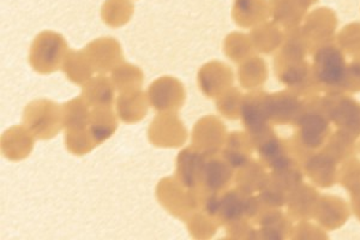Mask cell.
<instances>
[{"instance_id":"cell-41","label":"cell","mask_w":360,"mask_h":240,"mask_svg":"<svg viewBox=\"0 0 360 240\" xmlns=\"http://www.w3.org/2000/svg\"><path fill=\"white\" fill-rule=\"evenodd\" d=\"M345 90L349 91H360V58L347 65V74H346V82H345Z\"/></svg>"},{"instance_id":"cell-11","label":"cell","mask_w":360,"mask_h":240,"mask_svg":"<svg viewBox=\"0 0 360 240\" xmlns=\"http://www.w3.org/2000/svg\"><path fill=\"white\" fill-rule=\"evenodd\" d=\"M233 71L222 61H209L198 71L197 81L202 93L208 99H217L233 86Z\"/></svg>"},{"instance_id":"cell-30","label":"cell","mask_w":360,"mask_h":240,"mask_svg":"<svg viewBox=\"0 0 360 240\" xmlns=\"http://www.w3.org/2000/svg\"><path fill=\"white\" fill-rule=\"evenodd\" d=\"M268 77V66L262 58L257 56L243 61L238 69V78L243 88L248 90H257L266 83Z\"/></svg>"},{"instance_id":"cell-4","label":"cell","mask_w":360,"mask_h":240,"mask_svg":"<svg viewBox=\"0 0 360 240\" xmlns=\"http://www.w3.org/2000/svg\"><path fill=\"white\" fill-rule=\"evenodd\" d=\"M23 122L35 139H54L64 127L63 107L47 99L34 100L25 108Z\"/></svg>"},{"instance_id":"cell-14","label":"cell","mask_w":360,"mask_h":240,"mask_svg":"<svg viewBox=\"0 0 360 240\" xmlns=\"http://www.w3.org/2000/svg\"><path fill=\"white\" fill-rule=\"evenodd\" d=\"M207 155L193 147L185 148L176 159L174 177L188 189H201Z\"/></svg>"},{"instance_id":"cell-24","label":"cell","mask_w":360,"mask_h":240,"mask_svg":"<svg viewBox=\"0 0 360 240\" xmlns=\"http://www.w3.org/2000/svg\"><path fill=\"white\" fill-rule=\"evenodd\" d=\"M269 175L266 173V167L259 160H251L244 166L238 168L234 175V183L238 189L248 195H254L255 192L262 190Z\"/></svg>"},{"instance_id":"cell-17","label":"cell","mask_w":360,"mask_h":240,"mask_svg":"<svg viewBox=\"0 0 360 240\" xmlns=\"http://www.w3.org/2000/svg\"><path fill=\"white\" fill-rule=\"evenodd\" d=\"M336 161L327 151H316L303 163V170L319 187H333L338 179Z\"/></svg>"},{"instance_id":"cell-23","label":"cell","mask_w":360,"mask_h":240,"mask_svg":"<svg viewBox=\"0 0 360 240\" xmlns=\"http://www.w3.org/2000/svg\"><path fill=\"white\" fill-rule=\"evenodd\" d=\"M315 217L319 224L328 229H335L342 226L348 217L347 204L335 196L319 197Z\"/></svg>"},{"instance_id":"cell-3","label":"cell","mask_w":360,"mask_h":240,"mask_svg":"<svg viewBox=\"0 0 360 240\" xmlns=\"http://www.w3.org/2000/svg\"><path fill=\"white\" fill-rule=\"evenodd\" d=\"M69 51L63 35L46 30L34 39L29 51V63L37 74H53L62 69Z\"/></svg>"},{"instance_id":"cell-5","label":"cell","mask_w":360,"mask_h":240,"mask_svg":"<svg viewBox=\"0 0 360 240\" xmlns=\"http://www.w3.org/2000/svg\"><path fill=\"white\" fill-rule=\"evenodd\" d=\"M328 118L340 130L356 137L360 134V105L354 99L347 96L344 91L328 93L322 99Z\"/></svg>"},{"instance_id":"cell-19","label":"cell","mask_w":360,"mask_h":240,"mask_svg":"<svg viewBox=\"0 0 360 240\" xmlns=\"http://www.w3.org/2000/svg\"><path fill=\"white\" fill-rule=\"evenodd\" d=\"M269 16V3L266 0H236L232 8L233 20L242 28L262 25Z\"/></svg>"},{"instance_id":"cell-20","label":"cell","mask_w":360,"mask_h":240,"mask_svg":"<svg viewBox=\"0 0 360 240\" xmlns=\"http://www.w3.org/2000/svg\"><path fill=\"white\" fill-rule=\"evenodd\" d=\"M254 143L248 132L233 131L227 136L221 154L234 170H238L252 160Z\"/></svg>"},{"instance_id":"cell-6","label":"cell","mask_w":360,"mask_h":240,"mask_svg":"<svg viewBox=\"0 0 360 240\" xmlns=\"http://www.w3.org/2000/svg\"><path fill=\"white\" fill-rule=\"evenodd\" d=\"M147 95L158 113H176L186 100L184 84L172 76H164L153 82Z\"/></svg>"},{"instance_id":"cell-32","label":"cell","mask_w":360,"mask_h":240,"mask_svg":"<svg viewBox=\"0 0 360 240\" xmlns=\"http://www.w3.org/2000/svg\"><path fill=\"white\" fill-rule=\"evenodd\" d=\"M134 10L131 0H106L101 8V18L108 27L120 28L131 20Z\"/></svg>"},{"instance_id":"cell-21","label":"cell","mask_w":360,"mask_h":240,"mask_svg":"<svg viewBox=\"0 0 360 240\" xmlns=\"http://www.w3.org/2000/svg\"><path fill=\"white\" fill-rule=\"evenodd\" d=\"M319 200V196L315 189L307 185H299L290 192L287 198L288 214L295 220L307 221L315 216Z\"/></svg>"},{"instance_id":"cell-29","label":"cell","mask_w":360,"mask_h":240,"mask_svg":"<svg viewBox=\"0 0 360 240\" xmlns=\"http://www.w3.org/2000/svg\"><path fill=\"white\" fill-rule=\"evenodd\" d=\"M62 70L68 80L77 86H84L95 72L84 51H69Z\"/></svg>"},{"instance_id":"cell-34","label":"cell","mask_w":360,"mask_h":240,"mask_svg":"<svg viewBox=\"0 0 360 240\" xmlns=\"http://www.w3.org/2000/svg\"><path fill=\"white\" fill-rule=\"evenodd\" d=\"M112 82L119 93L141 89L144 82L143 71L139 66L123 63L112 71Z\"/></svg>"},{"instance_id":"cell-35","label":"cell","mask_w":360,"mask_h":240,"mask_svg":"<svg viewBox=\"0 0 360 240\" xmlns=\"http://www.w3.org/2000/svg\"><path fill=\"white\" fill-rule=\"evenodd\" d=\"M252 41L246 34L231 33L224 41V52L233 63H243L252 57L255 53Z\"/></svg>"},{"instance_id":"cell-26","label":"cell","mask_w":360,"mask_h":240,"mask_svg":"<svg viewBox=\"0 0 360 240\" xmlns=\"http://www.w3.org/2000/svg\"><path fill=\"white\" fill-rule=\"evenodd\" d=\"M115 84L105 75H98L83 86L82 96L89 107H112L115 102Z\"/></svg>"},{"instance_id":"cell-33","label":"cell","mask_w":360,"mask_h":240,"mask_svg":"<svg viewBox=\"0 0 360 240\" xmlns=\"http://www.w3.org/2000/svg\"><path fill=\"white\" fill-rule=\"evenodd\" d=\"M188 231L193 239L207 240L213 238L220 227L219 221L205 209H197L184 221Z\"/></svg>"},{"instance_id":"cell-12","label":"cell","mask_w":360,"mask_h":240,"mask_svg":"<svg viewBox=\"0 0 360 240\" xmlns=\"http://www.w3.org/2000/svg\"><path fill=\"white\" fill-rule=\"evenodd\" d=\"M336 20L335 13L330 8H316L305 18L303 30L307 37L310 49L315 51L319 46L326 45L332 42L334 33H335Z\"/></svg>"},{"instance_id":"cell-7","label":"cell","mask_w":360,"mask_h":240,"mask_svg":"<svg viewBox=\"0 0 360 240\" xmlns=\"http://www.w3.org/2000/svg\"><path fill=\"white\" fill-rule=\"evenodd\" d=\"M227 129L221 119L205 115L195 124L191 134V147L207 156L221 153L227 139Z\"/></svg>"},{"instance_id":"cell-43","label":"cell","mask_w":360,"mask_h":240,"mask_svg":"<svg viewBox=\"0 0 360 240\" xmlns=\"http://www.w3.org/2000/svg\"><path fill=\"white\" fill-rule=\"evenodd\" d=\"M307 8H310L311 5L316 4L319 0H300Z\"/></svg>"},{"instance_id":"cell-31","label":"cell","mask_w":360,"mask_h":240,"mask_svg":"<svg viewBox=\"0 0 360 240\" xmlns=\"http://www.w3.org/2000/svg\"><path fill=\"white\" fill-rule=\"evenodd\" d=\"M89 105L79 96L63 105V124L66 131L84 130L89 127Z\"/></svg>"},{"instance_id":"cell-25","label":"cell","mask_w":360,"mask_h":240,"mask_svg":"<svg viewBox=\"0 0 360 240\" xmlns=\"http://www.w3.org/2000/svg\"><path fill=\"white\" fill-rule=\"evenodd\" d=\"M255 225L259 226L256 238L283 239L290 236V233L293 232L291 221L278 208L266 209Z\"/></svg>"},{"instance_id":"cell-38","label":"cell","mask_w":360,"mask_h":240,"mask_svg":"<svg viewBox=\"0 0 360 240\" xmlns=\"http://www.w3.org/2000/svg\"><path fill=\"white\" fill-rule=\"evenodd\" d=\"M243 99L244 95L240 93V90L237 88H231L226 93L222 94L220 98H217V110L229 120L240 118Z\"/></svg>"},{"instance_id":"cell-15","label":"cell","mask_w":360,"mask_h":240,"mask_svg":"<svg viewBox=\"0 0 360 240\" xmlns=\"http://www.w3.org/2000/svg\"><path fill=\"white\" fill-rule=\"evenodd\" d=\"M304 100L292 90L270 94L269 107L271 122L278 125L295 124L304 110Z\"/></svg>"},{"instance_id":"cell-36","label":"cell","mask_w":360,"mask_h":240,"mask_svg":"<svg viewBox=\"0 0 360 240\" xmlns=\"http://www.w3.org/2000/svg\"><path fill=\"white\" fill-rule=\"evenodd\" d=\"M354 139L356 137H353L352 134L339 130L336 134L329 136L326 147L322 149L332 155L338 163L346 161L354 154Z\"/></svg>"},{"instance_id":"cell-16","label":"cell","mask_w":360,"mask_h":240,"mask_svg":"<svg viewBox=\"0 0 360 240\" xmlns=\"http://www.w3.org/2000/svg\"><path fill=\"white\" fill-rule=\"evenodd\" d=\"M34 144L35 136L21 125L10 127L1 136V153L13 163L27 159L33 151Z\"/></svg>"},{"instance_id":"cell-10","label":"cell","mask_w":360,"mask_h":240,"mask_svg":"<svg viewBox=\"0 0 360 240\" xmlns=\"http://www.w3.org/2000/svg\"><path fill=\"white\" fill-rule=\"evenodd\" d=\"M83 51L98 74H108L124 63L123 49L115 37L96 39L88 44Z\"/></svg>"},{"instance_id":"cell-1","label":"cell","mask_w":360,"mask_h":240,"mask_svg":"<svg viewBox=\"0 0 360 240\" xmlns=\"http://www.w3.org/2000/svg\"><path fill=\"white\" fill-rule=\"evenodd\" d=\"M346 74L347 64L339 45L329 42L314 51L312 75L319 90L327 93L344 91Z\"/></svg>"},{"instance_id":"cell-39","label":"cell","mask_w":360,"mask_h":240,"mask_svg":"<svg viewBox=\"0 0 360 240\" xmlns=\"http://www.w3.org/2000/svg\"><path fill=\"white\" fill-rule=\"evenodd\" d=\"M339 180L352 197L360 195V161L346 160L340 171Z\"/></svg>"},{"instance_id":"cell-44","label":"cell","mask_w":360,"mask_h":240,"mask_svg":"<svg viewBox=\"0 0 360 240\" xmlns=\"http://www.w3.org/2000/svg\"><path fill=\"white\" fill-rule=\"evenodd\" d=\"M359 148H360V146H359Z\"/></svg>"},{"instance_id":"cell-27","label":"cell","mask_w":360,"mask_h":240,"mask_svg":"<svg viewBox=\"0 0 360 240\" xmlns=\"http://www.w3.org/2000/svg\"><path fill=\"white\" fill-rule=\"evenodd\" d=\"M89 132L96 144L111 139L118 129V119L112 107H96L90 113Z\"/></svg>"},{"instance_id":"cell-28","label":"cell","mask_w":360,"mask_h":240,"mask_svg":"<svg viewBox=\"0 0 360 240\" xmlns=\"http://www.w3.org/2000/svg\"><path fill=\"white\" fill-rule=\"evenodd\" d=\"M285 33L274 22L256 25L250 33L255 49L259 53L270 54L281 46Z\"/></svg>"},{"instance_id":"cell-8","label":"cell","mask_w":360,"mask_h":240,"mask_svg":"<svg viewBox=\"0 0 360 240\" xmlns=\"http://www.w3.org/2000/svg\"><path fill=\"white\" fill-rule=\"evenodd\" d=\"M148 139L158 148L183 147L188 130L176 113H160L148 129Z\"/></svg>"},{"instance_id":"cell-42","label":"cell","mask_w":360,"mask_h":240,"mask_svg":"<svg viewBox=\"0 0 360 240\" xmlns=\"http://www.w3.org/2000/svg\"><path fill=\"white\" fill-rule=\"evenodd\" d=\"M353 203V210L356 213V215L358 216V219L360 220V195L356 196V197H352Z\"/></svg>"},{"instance_id":"cell-18","label":"cell","mask_w":360,"mask_h":240,"mask_svg":"<svg viewBox=\"0 0 360 240\" xmlns=\"http://www.w3.org/2000/svg\"><path fill=\"white\" fill-rule=\"evenodd\" d=\"M149 99L143 90L136 89L120 93L117 100V114L123 122L136 124L146 118Z\"/></svg>"},{"instance_id":"cell-9","label":"cell","mask_w":360,"mask_h":240,"mask_svg":"<svg viewBox=\"0 0 360 240\" xmlns=\"http://www.w3.org/2000/svg\"><path fill=\"white\" fill-rule=\"evenodd\" d=\"M269 95L263 90H254L244 95L240 118L243 127L250 136H255L270 127Z\"/></svg>"},{"instance_id":"cell-37","label":"cell","mask_w":360,"mask_h":240,"mask_svg":"<svg viewBox=\"0 0 360 240\" xmlns=\"http://www.w3.org/2000/svg\"><path fill=\"white\" fill-rule=\"evenodd\" d=\"M66 149L72 155L83 156L89 154L94 148L98 147L93 136L90 134L89 129L84 130L66 131L65 132Z\"/></svg>"},{"instance_id":"cell-40","label":"cell","mask_w":360,"mask_h":240,"mask_svg":"<svg viewBox=\"0 0 360 240\" xmlns=\"http://www.w3.org/2000/svg\"><path fill=\"white\" fill-rule=\"evenodd\" d=\"M340 49L354 59L360 58V23H352L345 27L338 37Z\"/></svg>"},{"instance_id":"cell-13","label":"cell","mask_w":360,"mask_h":240,"mask_svg":"<svg viewBox=\"0 0 360 240\" xmlns=\"http://www.w3.org/2000/svg\"><path fill=\"white\" fill-rule=\"evenodd\" d=\"M234 171L233 166L222 156L221 153L207 156L201 190L212 195L225 192L234 180Z\"/></svg>"},{"instance_id":"cell-22","label":"cell","mask_w":360,"mask_h":240,"mask_svg":"<svg viewBox=\"0 0 360 240\" xmlns=\"http://www.w3.org/2000/svg\"><path fill=\"white\" fill-rule=\"evenodd\" d=\"M270 16L285 30L298 28L307 15V8L300 0H270Z\"/></svg>"},{"instance_id":"cell-2","label":"cell","mask_w":360,"mask_h":240,"mask_svg":"<svg viewBox=\"0 0 360 240\" xmlns=\"http://www.w3.org/2000/svg\"><path fill=\"white\" fill-rule=\"evenodd\" d=\"M156 198L165 210L176 219L185 221L202 207L203 191L201 189H188L176 177H167L156 185Z\"/></svg>"}]
</instances>
